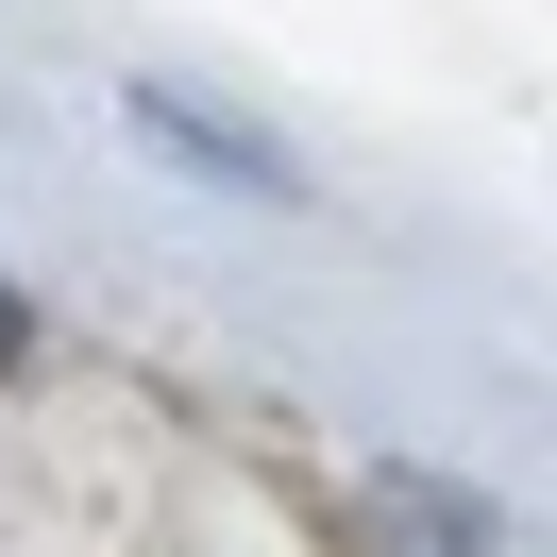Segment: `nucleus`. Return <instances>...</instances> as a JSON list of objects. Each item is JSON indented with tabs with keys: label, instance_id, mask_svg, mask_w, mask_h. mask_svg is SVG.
<instances>
[{
	"label": "nucleus",
	"instance_id": "nucleus-1",
	"mask_svg": "<svg viewBox=\"0 0 557 557\" xmlns=\"http://www.w3.org/2000/svg\"><path fill=\"white\" fill-rule=\"evenodd\" d=\"M17 355H35V321H17V287H0V372H17Z\"/></svg>",
	"mask_w": 557,
	"mask_h": 557
}]
</instances>
